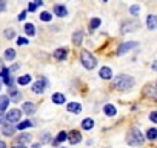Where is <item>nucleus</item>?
<instances>
[{
	"instance_id": "nucleus-1",
	"label": "nucleus",
	"mask_w": 157,
	"mask_h": 148,
	"mask_svg": "<svg viewBox=\"0 0 157 148\" xmlns=\"http://www.w3.org/2000/svg\"><path fill=\"white\" fill-rule=\"evenodd\" d=\"M143 140H145V137H143V134L140 133V130H139V128L132 127V128L128 131L126 142H128L129 145H132V146H139V145H142V143H143Z\"/></svg>"
},
{
	"instance_id": "nucleus-2",
	"label": "nucleus",
	"mask_w": 157,
	"mask_h": 148,
	"mask_svg": "<svg viewBox=\"0 0 157 148\" xmlns=\"http://www.w3.org/2000/svg\"><path fill=\"white\" fill-rule=\"evenodd\" d=\"M134 85V79L131 76H126V74H122V76L116 77L114 80V87L117 90H128Z\"/></svg>"
},
{
	"instance_id": "nucleus-3",
	"label": "nucleus",
	"mask_w": 157,
	"mask_h": 148,
	"mask_svg": "<svg viewBox=\"0 0 157 148\" xmlns=\"http://www.w3.org/2000/svg\"><path fill=\"white\" fill-rule=\"evenodd\" d=\"M80 60H82V65H83L86 69H94L96 65H97V60L94 59V56H93L90 51H82Z\"/></svg>"
},
{
	"instance_id": "nucleus-4",
	"label": "nucleus",
	"mask_w": 157,
	"mask_h": 148,
	"mask_svg": "<svg viewBox=\"0 0 157 148\" xmlns=\"http://www.w3.org/2000/svg\"><path fill=\"white\" fill-rule=\"evenodd\" d=\"M45 87H48V80H46L45 77H40V79H37L36 84L33 85V91L37 93V94H42V93L45 91Z\"/></svg>"
},
{
	"instance_id": "nucleus-5",
	"label": "nucleus",
	"mask_w": 157,
	"mask_h": 148,
	"mask_svg": "<svg viewBox=\"0 0 157 148\" xmlns=\"http://www.w3.org/2000/svg\"><path fill=\"white\" fill-rule=\"evenodd\" d=\"M20 116H22V111L14 108V110H11V111L6 113V117H5V119H6L10 123H16V122L20 120Z\"/></svg>"
},
{
	"instance_id": "nucleus-6",
	"label": "nucleus",
	"mask_w": 157,
	"mask_h": 148,
	"mask_svg": "<svg viewBox=\"0 0 157 148\" xmlns=\"http://www.w3.org/2000/svg\"><path fill=\"white\" fill-rule=\"evenodd\" d=\"M136 46H137V42H126V43H123V45H120V46H119L117 54H119V56H122V54L128 53L129 49H132V48H136Z\"/></svg>"
},
{
	"instance_id": "nucleus-7",
	"label": "nucleus",
	"mask_w": 157,
	"mask_h": 148,
	"mask_svg": "<svg viewBox=\"0 0 157 148\" xmlns=\"http://www.w3.org/2000/svg\"><path fill=\"white\" fill-rule=\"evenodd\" d=\"M68 140L72 143V145H75V143H78V142H80L82 140V136H80V133H78V131H71L69 133V136H68Z\"/></svg>"
},
{
	"instance_id": "nucleus-8",
	"label": "nucleus",
	"mask_w": 157,
	"mask_h": 148,
	"mask_svg": "<svg viewBox=\"0 0 157 148\" xmlns=\"http://www.w3.org/2000/svg\"><path fill=\"white\" fill-rule=\"evenodd\" d=\"M2 131H3V134L5 136H14V133H16V127L13 125V123H5L3 125V128H2Z\"/></svg>"
},
{
	"instance_id": "nucleus-9",
	"label": "nucleus",
	"mask_w": 157,
	"mask_h": 148,
	"mask_svg": "<svg viewBox=\"0 0 157 148\" xmlns=\"http://www.w3.org/2000/svg\"><path fill=\"white\" fill-rule=\"evenodd\" d=\"M100 77L102 79H105V80H108V79H111L113 77V71H111V68L109 66H103L102 69H100Z\"/></svg>"
},
{
	"instance_id": "nucleus-10",
	"label": "nucleus",
	"mask_w": 157,
	"mask_h": 148,
	"mask_svg": "<svg viewBox=\"0 0 157 148\" xmlns=\"http://www.w3.org/2000/svg\"><path fill=\"white\" fill-rule=\"evenodd\" d=\"M68 111L69 113H74V114H78L82 111V107H80V103H77V102H71V103H68Z\"/></svg>"
},
{
	"instance_id": "nucleus-11",
	"label": "nucleus",
	"mask_w": 157,
	"mask_h": 148,
	"mask_svg": "<svg viewBox=\"0 0 157 148\" xmlns=\"http://www.w3.org/2000/svg\"><path fill=\"white\" fill-rule=\"evenodd\" d=\"M143 93H145V96H148L149 99L157 100V90H155L154 87H146V88L143 90Z\"/></svg>"
},
{
	"instance_id": "nucleus-12",
	"label": "nucleus",
	"mask_w": 157,
	"mask_h": 148,
	"mask_svg": "<svg viewBox=\"0 0 157 148\" xmlns=\"http://www.w3.org/2000/svg\"><path fill=\"white\" fill-rule=\"evenodd\" d=\"M146 26H148V29H154L155 26H157V16H148L146 17Z\"/></svg>"
},
{
	"instance_id": "nucleus-13",
	"label": "nucleus",
	"mask_w": 157,
	"mask_h": 148,
	"mask_svg": "<svg viewBox=\"0 0 157 148\" xmlns=\"http://www.w3.org/2000/svg\"><path fill=\"white\" fill-rule=\"evenodd\" d=\"M54 13H56V16H59V17H65V16L68 14V11H66V8H65L63 5H56V6H54Z\"/></svg>"
},
{
	"instance_id": "nucleus-14",
	"label": "nucleus",
	"mask_w": 157,
	"mask_h": 148,
	"mask_svg": "<svg viewBox=\"0 0 157 148\" xmlns=\"http://www.w3.org/2000/svg\"><path fill=\"white\" fill-rule=\"evenodd\" d=\"M22 108H23V111H25L26 114H34V111H36V105L31 103V102H25Z\"/></svg>"
},
{
	"instance_id": "nucleus-15",
	"label": "nucleus",
	"mask_w": 157,
	"mask_h": 148,
	"mask_svg": "<svg viewBox=\"0 0 157 148\" xmlns=\"http://www.w3.org/2000/svg\"><path fill=\"white\" fill-rule=\"evenodd\" d=\"M82 40H83V31H75L74 36H72V42H74V45H80Z\"/></svg>"
},
{
	"instance_id": "nucleus-16",
	"label": "nucleus",
	"mask_w": 157,
	"mask_h": 148,
	"mask_svg": "<svg viewBox=\"0 0 157 148\" xmlns=\"http://www.w3.org/2000/svg\"><path fill=\"white\" fill-rule=\"evenodd\" d=\"M54 57H56L57 60H65V57H66V49H65V48H59V49H56Z\"/></svg>"
},
{
	"instance_id": "nucleus-17",
	"label": "nucleus",
	"mask_w": 157,
	"mask_h": 148,
	"mask_svg": "<svg viewBox=\"0 0 157 148\" xmlns=\"http://www.w3.org/2000/svg\"><path fill=\"white\" fill-rule=\"evenodd\" d=\"M8 103H10V99L6 96H0V113L8 108Z\"/></svg>"
},
{
	"instance_id": "nucleus-18",
	"label": "nucleus",
	"mask_w": 157,
	"mask_h": 148,
	"mask_svg": "<svg viewBox=\"0 0 157 148\" xmlns=\"http://www.w3.org/2000/svg\"><path fill=\"white\" fill-rule=\"evenodd\" d=\"M52 102L57 103V105H60V103L65 102V96L60 94V93H56V94H52Z\"/></svg>"
},
{
	"instance_id": "nucleus-19",
	"label": "nucleus",
	"mask_w": 157,
	"mask_h": 148,
	"mask_svg": "<svg viewBox=\"0 0 157 148\" xmlns=\"http://www.w3.org/2000/svg\"><path fill=\"white\" fill-rule=\"evenodd\" d=\"M137 28V25L136 23H132V22H129V23H125L123 26H122V33H128V31H134Z\"/></svg>"
},
{
	"instance_id": "nucleus-20",
	"label": "nucleus",
	"mask_w": 157,
	"mask_h": 148,
	"mask_svg": "<svg viewBox=\"0 0 157 148\" xmlns=\"http://www.w3.org/2000/svg\"><path fill=\"white\" fill-rule=\"evenodd\" d=\"M94 127V120L93 119H83V122H82V128L83 130H91Z\"/></svg>"
},
{
	"instance_id": "nucleus-21",
	"label": "nucleus",
	"mask_w": 157,
	"mask_h": 148,
	"mask_svg": "<svg viewBox=\"0 0 157 148\" xmlns=\"http://www.w3.org/2000/svg\"><path fill=\"white\" fill-rule=\"evenodd\" d=\"M31 140V134H28V133H23V134H20L19 137H17V142L19 143H26V142H29Z\"/></svg>"
},
{
	"instance_id": "nucleus-22",
	"label": "nucleus",
	"mask_w": 157,
	"mask_h": 148,
	"mask_svg": "<svg viewBox=\"0 0 157 148\" xmlns=\"http://www.w3.org/2000/svg\"><path fill=\"white\" fill-rule=\"evenodd\" d=\"M17 82H19V85H28L31 82V76H29V74H26V76H20L17 79Z\"/></svg>"
},
{
	"instance_id": "nucleus-23",
	"label": "nucleus",
	"mask_w": 157,
	"mask_h": 148,
	"mask_svg": "<svg viewBox=\"0 0 157 148\" xmlns=\"http://www.w3.org/2000/svg\"><path fill=\"white\" fill-rule=\"evenodd\" d=\"M5 59H6V60H14V59H16V51H14L13 48H8V49L5 51Z\"/></svg>"
},
{
	"instance_id": "nucleus-24",
	"label": "nucleus",
	"mask_w": 157,
	"mask_h": 148,
	"mask_svg": "<svg viewBox=\"0 0 157 148\" xmlns=\"http://www.w3.org/2000/svg\"><path fill=\"white\" fill-rule=\"evenodd\" d=\"M103 111H105V114L106 116H116V108L113 107V105H105V108H103Z\"/></svg>"
},
{
	"instance_id": "nucleus-25",
	"label": "nucleus",
	"mask_w": 157,
	"mask_h": 148,
	"mask_svg": "<svg viewBox=\"0 0 157 148\" xmlns=\"http://www.w3.org/2000/svg\"><path fill=\"white\" fill-rule=\"evenodd\" d=\"M146 137H148L149 140L157 139V128H149V130H148V133H146Z\"/></svg>"
},
{
	"instance_id": "nucleus-26",
	"label": "nucleus",
	"mask_w": 157,
	"mask_h": 148,
	"mask_svg": "<svg viewBox=\"0 0 157 148\" xmlns=\"http://www.w3.org/2000/svg\"><path fill=\"white\" fill-rule=\"evenodd\" d=\"M10 94L13 96V100H16V102H17V100H20V93H19L14 87H11V88H10Z\"/></svg>"
},
{
	"instance_id": "nucleus-27",
	"label": "nucleus",
	"mask_w": 157,
	"mask_h": 148,
	"mask_svg": "<svg viewBox=\"0 0 157 148\" xmlns=\"http://www.w3.org/2000/svg\"><path fill=\"white\" fill-rule=\"evenodd\" d=\"M25 33H26L28 36H34V33H36L34 25H33V23H26V25H25Z\"/></svg>"
},
{
	"instance_id": "nucleus-28",
	"label": "nucleus",
	"mask_w": 157,
	"mask_h": 148,
	"mask_svg": "<svg viewBox=\"0 0 157 148\" xmlns=\"http://www.w3.org/2000/svg\"><path fill=\"white\" fill-rule=\"evenodd\" d=\"M5 37H6V39H14V37H16V31H14L13 28L5 29Z\"/></svg>"
},
{
	"instance_id": "nucleus-29",
	"label": "nucleus",
	"mask_w": 157,
	"mask_h": 148,
	"mask_svg": "<svg viewBox=\"0 0 157 148\" xmlns=\"http://www.w3.org/2000/svg\"><path fill=\"white\" fill-rule=\"evenodd\" d=\"M51 19H52V16L49 13H46V11L40 14V20H43V22H51Z\"/></svg>"
},
{
	"instance_id": "nucleus-30",
	"label": "nucleus",
	"mask_w": 157,
	"mask_h": 148,
	"mask_svg": "<svg viewBox=\"0 0 157 148\" xmlns=\"http://www.w3.org/2000/svg\"><path fill=\"white\" fill-rule=\"evenodd\" d=\"M99 25H100V19L94 17V19L91 20V23H90V28H91V29H96V28H99Z\"/></svg>"
},
{
	"instance_id": "nucleus-31",
	"label": "nucleus",
	"mask_w": 157,
	"mask_h": 148,
	"mask_svg": "<svg viewBox=\"0 0 157 148\" xmlns=\"http://www.w3.org/2000/svg\"><path fill=\"white\" fill-rule=\"evenodd\" d=\"M33 125V122H29V120H23V122H20L19 125H17V128L19 130H25V128H28V127H31Z\"/></svg>"
},
{
	"instance_id": "nucleus-32",
	"label": "nucleus",
	"mask_w": 157,
	"mask_h": 148,
	"mask_svg": "<svg viewBox=\"0 0 157 148\" xmlns=\"http://www.w3.org/2000/svg\"><path fill=\"white\" fill-rule=\"evenodd\" d=\"M68 139V136H66V133H59V136H57V139H56V142L54 143H59V142H63V140H66Z\"/></svg>"
},
{
	"instance_id": "nucleus-33",
	"label": "nucleus",
	"mask_w": 157,
	"mask_h": 148,
	"mask_svg": "<svg viewBox=\"0 0 157 148\" xmlns=\"http://www.w3.org/2000/svg\"><path fill=\"white\" fill-rule=\"evenodd\" d=\"M139 11H140V6H139V5H132V6L129 8V13H131L132 16H137Z\"/></svg>"
},
{
	"instance_id": "nucleus-34",
	"label": "nucleus",
	"mask_w": 157,
	"mask_h": 148,
	"mask_svg": "<svg viewBox=\"0 0 157 148\" xmlns=\"http://www.w3.org/2000/svg\"><path fill=\"white\" fill-rule=\"evenodd\" d=\"M149 119H151L154 123H157V111H152V113L149 114Z\"/></svg>"
},
{
	"instance_id": "nucleus-35",
	"label": "nucleus",
	"mask_w": 157,
	"mask_h": 148,
	"mask_svg": "<svg viewBox=\"0 0 157 148\" xmlns=\"http://www.w3.org/2000/svg\"><path fill=\"white\" fill-rule=\"evenodd\" d=\"M6 10V0H0V13Z\"/></svg>"
},
{
	"instance_id": "nucleus-36",
	"label": "nucleus",
	"mask_w": 157,
	"mask_h": 148,
	"mask_svg": "<svg viewBox=\"0 0 157 148\" xmlns=\"http://www.w3.org/2000/svg\"><path fill=\"white\" fill-rule=\"evenodd\" d=\"M17 43H19V45H26L28 40H26L25 37H20V39H17Z\"/></svg>"
},
{
	"instance_id": "nucleus-37",
	"label": "nucleus",
	"mask_w": 157,
	"mask_h": 148,
	"mask_svg": "<svg viewBox=\"0 0 157 148\" xmlns=\"http://www.w3.org/2000/svg\"><path fill=\"white\" fill-rule=\"evenodd\" d=\"M28 10H29V11H36V10H37V5H36V3H31Z\"/></svg>"
},
{
	"instance_id": "nucleus-38",
	"label": "nucleus",
	"mask_w": 157,
	"mask_h": 148,
	"mask_svg": "<svg viewBox=\"0 0 157 148\" xmlns=\"http://www.w3.org/2000/svg\"><path fill=\"white\" fill-rule=\"evenodd\" d=\"M25 17H26V11H23V13L19 16V20H25Z\"/></svg>"
},
{
	"instance_id": "nucleus-39",
	"label": "nucleus",
	"mask_w": 157,
	"mask_h": 148,
	"mask_svg": "<svg viewBox=\"0 0 157 148\" xmlns=\"http://www.w3.org/2000/svg\"><path fill=\"white\" fill-rule=\"evenodd\" d=\"M43 142H49L51 140V137H48V134H43V139H42Z\"/></svg>"
},
{
	"instance_id": "nucleus-40",
	"label": "nucleus",
	"mask_w": 157,
	"mask_h": 148,
	"mask_svg": "<svg viewBox=\"0 0 157 148\" xmlns=\"http://www.w3.org/2000/svg\"><path fill=\"white\" fill-rule=\"evenodd\" d=\"M34 3H36V5H37V6H40V5H42V3H43V2H42V0H34Z\"/></svg>"
},
{
	"instance_id": "nucleus-41",
	"label": "nucleus",
	"mask_w": 157,
	"mask_h": 148,
	"mask_svg": "<svg viewBox=\"0 0 157 148\" xmlns=\"http://www.w3.org/2000/svg\"><path fill=\"white\" fill-rule=\"evenodd\" d=\"M0 148H6V143L3 140H0Z\"/></svg>"
},
{
	"instance_id": "nucleus-42",
	"label": "nucleus",
	"mask_w": 157,
	"mask_h": 148,
	"mask_svg": "<svg viewBox=\"0 0 157 148\" xmlns=\"http://www.w3.org/2000/svg\"><path fill=\"white\" fill-rule=\"evenodd\" d=\"M3 120H5V117H3V114L0 113V123H3Z\"/></svg>"
},
{
	"instance_id": "nucleus-43",
	"label": "nucleus",
	"mask_w": 157,
	"mask_h": 148,
	"mask_svg": "<svg viewBox=\"0 0 157 148\" xmlns=\"http://www.w3.org/2000/svg\"><path fill=\"white\" fill-rule=\"evenodd\" d=\"M13 148H26L25 145H17V146H13Z\"/></svg>"
},
{
	"instance_id": "nucleus-44",
	"label": "nucleus",
	"mask_w": 157,
	"mask_h": 148,
	"mask_svg": "<svg viewBox=\"0 0 157 148\" xmlns=\"http://www.w3.org/2000/svg\"><path fill=\"white\" fill-rule=\"evenodd\" d=\"M33 148H40V145H39V143H36V145H34Z\"/></svg>"
},
{
	"instance_id": "nucleus-45",
	"label": "nucleus",
	"mask_w": 157,
	"mask_h": 148,
	"mask_svg": "<svg viewBox=\"0 0 157 148\" xmlns=\"http://www.w3.org/2000/svg\"><path fill=\"white\" fill-rule=\"evenodd\" d=\"M152 68H154V69L157 71V63H154V65H152Z\"/></svg>"
},
{
	"instance_id": "nucleus-46",
	"label": "nucleus",
	"mask_w": 157,
	"mask_h": 148,
	"mask_svg": "<svg viewBox=\"0 0 157 148\" xmlns=\"http://www.w3.org/2000/svg\"><path fill=\"white\" fill-rule=\"evenodd\" d=\"M2 66H3V62H2V60H0V68H2Z\"/></svg>"
},
{
	"instance_id": "nucleus-47",
	"label": "nucleus",
	"mask_w": 157,
	"mask_h": 148,
	"mask_svg": "<svg viewBox=\"0 0 157 148\" xmlns=\"http://www.w3.org/2000/svg\"><path fill=\"white\" fill-rule=\"evenodd\" d=\"M105 2H106V0H105Z\"/></svg>"
}]
</instances>
